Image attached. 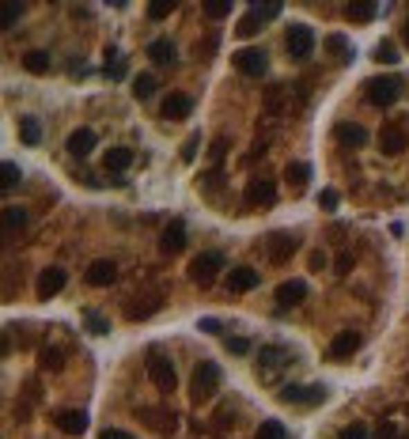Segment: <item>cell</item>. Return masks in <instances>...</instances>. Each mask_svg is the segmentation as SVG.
I'll use <instances>...</instances> for the list:
<instances>
[{"label":"cell","mask_w":409,"mask_h":439,"mask_svg":"<svg viewBox=\"0 0 409 439\" xmlns=\"http://www.w3.org/2000/svg\"><path fill=\"white\" fill-rule=\"evenodd\" d=\"M364 95L372 106H394L398 95H402V80L398 76H372L364 84Z\"/></svg>","instance_id":"6da1fadb"},{"label":"cell","mask_w":409,"mask_h":439,"mask_svg":"<svg viewBox=\"0 0 409 439\" xmlns=\"http://www.w3.org/2000/svg\"><path fill=\"white\" fill-rule=\"evenodd\" d=\"M220 390V367L212 360H201L194 367V382H190V394H194V402H208V398Z\"/></svg>","instance_id":"7a4b0ae2"},{"label":"cell","mask_w":409,"mask_h":439,"mask_svg":"<svg viewBox=\"0 0 409 439\" xmlns=\"http://www.w3.org/2000/svg\"><path fill=\"white\" fill-rule=\"evenodd\" d=\"M284 50L292 61H307L311 53H315V30L307 27V23H292L284 35Z\"/></svg>","instance_id":"3957f363"},{"label":"cell","mask_w":409,"mask_h":439,"mask_svg":"<svg viewBox=\"0 0 409 439\" xmlns=\"http://www.w3.org/2000/svg\"><path fill=\"white\" fill-rule=\"evenodd\" d=\"M220 269H224V254L205 250V254H197V258L190 261V281L201 284V288H208V284H212L216 277H220Z\"/></svg>","instance_id":"277c9868"},{"label":"cell","mask_w":409,"mask_h":439,"mask_svg":"<svg viewBox=\"0 0 409 439\" xmlns=\"http://www.w3.org/2000/svg\"><path fill=\"white\" fill-rule=\"evenodd\" d=\"M277 398L284 405H318V402H326V386L322 382H311V386H296V382H288V386H280Z\"/></svg>","instance_id":"5b68a950"},{"label":"cell","mask_w":409,"mask_h":439,"mask_svg":"<svg viewBox=\"0 0 409 439\" xmlns=\"http://www.w3.org/2000/svg\"><path fill=\"white\" fill-rule=\"evenodd\" d=\"M231 61H235V68L243 76H266V68H269L266 50H258V46H246V50L231 53Z\"/></svg>","instance_id":"8992f818"},{"label":"cell","mask_w":409,"mask_h":439,"mask_svg":"<svg viewBox=\"0 0 409 439\" xmlns=\"http://www.w3.org/2000/svg\"><path fill=\"white\" fill-rule=\"evenodd\" d=\"M148 379L156 382L159 390H167V394H171V390L179 386V375H174V364H171V360H163L159 353H152V356H148Z\"/></svg>","instance_id":"52a82bcc"},{"label":"cell","mask_w":409,"mask_h":439,"mask_svg":"<svg viewBox=\"0 0 409 439\" xmlns=\"http://www.w3.org/2000/svg\"><path fill=\"white\" fill-rule=\"evenodd\" d=\"M65 284H69V273L61 265H50V269H42V273H38L35 292H38V299H50V295H57Z\"/></svg>","instance_id":"ba28073f"},{"label":"cell","mask_w":409,"mask_h":439,"mask_svg":"<svg viewBox=\"0 0 409 439\" xmlns=\"http://www.w3.org/2000/svg\"><path fill=\"white\" fill-rule=\"evenodd\" d=\"M296 246H300V239L296 235H288V231H273V235L266 239V254H269V261H288L296 254Z\"/></svg>","instance_id":"9c48e42d"},{"label":"cell","mask_w":409,"mask_h":439,"mask_svg":"<svg viewBox=\"0 0 409 439\" xmlns=\"http://www.w3.org/2000/svg\"><path fill=\"white\" fill-rule=\"evenodd\" d=\"M288 360H292V356H288L284 348H277V345L262 348V353H258V375H262V379H273V375H277Z\"/></svg>","instance_id":"30bf717a"},{"label":"cell","mask_w":409,"mask_h":439,"mask_svg":"<svg viewBox=\"0 0 409 439\" xmlns=\"http://www.w3.org/2000/svg\"><path fill=\"white\" fill-rule=\"evenodd\" d=\"M277 201V186H273V178H251L246 182V205H273Z\"/></svg>","instance_id":"8fae6325"},{"label":"cell","mask_w":409,"mask_h":439,"mask_svg":"<svg viewBox=\"0 0 409 439\" xmlns=\"http://www.w3.org/2000/svg\"><path fill=\"white\" fill-rule=\"evenodd\" d=\"M258 284H262V273L251 265H235L228 273V292H254Z\"/></svg>","instance_id":"7c38bea8"},{"label":"cell","mask_w":409,"mask_h":439,"mask_svg":"<svg viewBox=\"0 0 409 439\" xmlns=\"http://www.w3.org/2000/svg\"><path fill=\"white\" fill-rule=\"evenodd\" d=\"M159 250L163 254H179V250H186V223L182 220H171L163 227V239H159Z\"/></svg>","instance_id":"4fadbf2b"},{"label":"cell","mask_w":409,"mask_h":439,"mask_svg":"<svg viewBox=\"0 0 409 439\" xmlns=\"http://www.w3.org/2000/svg\"><path fill=\"white\" fill-rule=\"evenodd\" d=\"M84 277H87L91 288H110V284L118 281V265H114V261H91Z\"/></svg>","instance_id":"5bb4252c"},{"label":"cell","mask_w":409,"mask_h":439,"mask_svg":"<svg viewBox=\"0 0 409 439\" xmlns=\"http://www.w3.org/2000/svg\"><path fill=\"white\" fill-rule=\"evenodd\" d=\"M307 299V281H284L277 288V307L288 310V307H300V303Z\"/></svg>","instance_id":"9a60e30c"},{"label":"cell","mask_w":409,"mask_h":439,"mask_svg":"<svg viewBox=\"0 0 409 439\" xmlns=\"http://www.w3.org/2000/svg\"><path fill=\"white\" fill-rule=\"evenodd\" d=\"M356 348H360V333L356 330H341L338 337L330 341V360H349Z\"/></svg>","instance_id":"2e32d148"},{"label":"cell","mask_w":409,"mask_h":439,"mask_svg":"<svg viewBox=\"0 0 409 439\" xmlns=\"http://www.w3.org/2000/svg\"><path fill=\"white\" fill-rule=\"evenodd\" d=\"M190 110H194V99L182 95V91H174V95L163 99V118L167 122H182V118H190Z\"/></svg>","instance_id":"e0dca14e"},{"label":"cell","mask_w":409,"mask_h":439,"mask_svg":"<svg viewBox=\"0 0 409 439\" xmlns=\"http://www.w3.org/2000/svg\"><path fill=\"white\" fill-rule=\"evenodd\" d=\"M53 420H57V428L65 436H84L87 432V413L84 409H61Z\"/></svg>","instance_id":"ac0fdd59"},{"label":"cell","mask_w":409,"mask_h":439,"mask_svg":"<svg viewBox=\"0 0 409 439\" xmlns=\"http://www.w3.org/2000/svg\"><path fill=\"white\" fill-rule=\"evenodd\" d=\"M409 144V137H406V129L402 125H387V129L379 133V148H383V156H398Z\"/></svg>","instance_id":"d6986e66"},{"label":"cell","mask_w":409,"mask_h":439,"mask_svg":"<svg viewBox=\"0 0 409 439\" xmlns=\"http://www.w3.org/2000/svg\"><path fill=\"white\" fill-rule=\"evenodd\" d=\"M69 156H76V159H87V156H91V151H95V133L91 129H76V133H72V137H69Z\"/></svg>","instance_id":"ffe728a7"},{"label":"cell","mask_w":409,"mask_h":439,"mask_svg":"<svg viewBox=\"0 0 409 439\" xmlns=\"http://www.w3.org/2000/svg\"><path fill=\"white\" fill-rule=\"evenodd\" d=\"M148 57L156 61V65H174V61H179V50H174L171 38H156V42H148Z\"/></svg>","instance_id":"44dd1931"},{"label":"cell","mask_w":409,"mask_h":439,"mask_svg":"<svg viewBox=\"0 0 409 439\" xmlns=\"http://www.w3.org/2000/svg\"><path fill=\"white\" fill-rule=\"evenodd\" d=\"M334 137H338L341 144H352V148L367 144V129H364V125H352V122H341L338 129H334Z\"/></svg>","instance_id":"7402d4cb"},{"label":"cell","mask_w":409,"mask_h":439,"mask_svg":"<svg viewBox=\"0 0 409 439\" xmlns=\"http://www.w3.org/2000/svg\"><path fill=\"white\" fill-rule=\"evenodd\" d=\"M307 178H311L307 163H288L284 167V182L292 186V194H303V189H307Z\"/></svg>","instance_id":"603a6c76"},{"label":"cell","mask_w":409,"mask_h":439,"mask_svg":"<svg viewBox=\"0 0 409 439\" xmlns=\"http://www.w3.org/2000/svg\"><path fill=\"white\" fill-rule=\"evenodd\" d=\"M23 68H27L30 76H46V73H50V53H46V50L23 53Z\"/></svg>","instance_id":"cb8c5ba5"},{"label":"cell","mask_w":409,"mask_h":439,"mask_svg":"<svg viewBox=\"0 0 409 439\" xmlns=\"http://www.w3.org/2000/svg\"><path fill=\"white\" fill-rule=\"evenodd\" d=\"M19 140H23V144H27V148H35L38 144V140H42V122H38V118H19Z\"/></svg>","instance_id":"d4e9b609"},{"label":"cell","mask_w":409,"mask_h":439,"mask_svg":"<svg viewBox=\"0 0 409 439\" xmlns=\"http://www.w3.org/2000/svg\"><path fill=\"white\" fill-rule=\"evenodd\" d=\"M102 163H107V171H125V167L133 163V151L129 148H107V159H102Z\"/></svg>","instance_id":"484cf974"},{"label":"cell","mask_w":409,"mask_h":439,"mask_svg":"<svg viewBox=\"0 0 409 439\" xmlns=\"http://www.w3.org/2000/svg\"><path fill=\"white\" fill-rule=\"evenodd\" d=\"M156 87H159V84H156V76H152V73H140V76L133 80V95H136L140 102L152 99V95H156Z\"/></svg>","instance_id":"4316f807"},{"label":"cell","mask_w":409,"mask_h":439,"mask_svg":"<svg viewBox=\"0 0 409 439\" xmlns=\"http://www.w3.org/2000/svg\"><path fill=\"white\" fill-rule=\"evenodd\" d=\"M235 30H239V38H254V35L262 30V15L251 8V12H246L243 19H239V27H235Z\"/></svg>","instance_id":"83f0119b"},{"label":"cell","mask_w":409,"mask_h":439,"mask_svg":"<svg viewBox=\"0 0 409 439\" xmlns=\"http://www.w3.org/2000/svg\"><path fill=\"white\" fill-rule=\"evenodd\" d=\"M254 439H288V428L280 424V420H262Z\"/></svg>","instance_id":"f1b7e54d"},{"label":"cell","mask_w":409,"mask_h":439,"mask_svg":"<svg viewBox=\"0 0 409 439\" xmlns=\"http://www.w3.org/2000/svg\"><path fill=\"white\" fill-rule=\"evenodd\" d=\"M375 12H379L375 4H349V8H345V15H349L352 23H367V19H375Z\"/></svg>","instance_id":"f546056e"},{"label":"cell","mask_w":409,"mask_h":439,"mask_svg":"<svg viewBox=\"0 0 409 439\" xmlns=\"http://www.w3.org/2000/svg\"><path fill=\"white\" fill-rule=\"evenodd\" d=\"M38 356H42V360H38V364H42V371H61V367H65V356H61V348H42Z\"/></svg>","instance_id":"4dcf8cb0"},{"label":"cell","mask_w":409,"mask_h":439,"mask_svg":"<svg viewBox=\"0 0 409 439\" xmlns=\"http://www.w3.org/2000/svg\"><path fill=\"white\" fill-rule=\"evenodd\" d=\"M326 50H330L334 57L341 61V65L352 57V53H349V42H345V35H330V38H326Z\"/></svg>","instance_id":"1f68e13d"},{"label":"cell","mask_w":409,"mask_h":439,"mask_svg":"<svg viewBox=\"0 0 409 439\" xmlns=\"http://www.w3.org/2000/svg\"><path fill=\"white\" fill-rule=\"evenodd\" d=\"M23 223H27V209H19V205H8V209H4V227L15 231V227H23Z\"/></svg>","instance_id":"d6a6232c"},{"label":"cell","mask_w":409,"mask_h":439,"mask_svg":"<svg viewBox=\"0 0 409 439\" xmlns=\"http://www.w3.org/2000/svg\"><path fill=\"white\" fill-rule=\"evenodd\" d=\"M156 310H159V299H148V303H129V307H125V315L136 322V318H148V315H156Z\"/></svg>","instance_id":"836d02e7"},{"label":"cell","mask_w":409,"mask_h":439,"mask_svg":"<svg viewBox=\"0 0 409 439\" xmlns=\"http://www.w3.org/2000/svg\"><path fill=\"white\" fill-rule=\"evenodd\" d=\"M375 61H379V65H398V46L394 42H379L375 46Z\"/></svg>","instance_id":"e575fe53"},{"label":"cell","mask_w":409,"mask_h":439,"mask_svg":"<svg viewBox=\"0 0 409 439\" xmlns=\"http://www.w3.org/2000/svg\"><path fill=\"white\" fill-rule=\"evenodd\" d=\"M23 15V4H4V12H0V30H12L15 23H19Z\"/></svg>","instance_id":"d590c367"},{"label":"cell","mask_w":409,"mask_h":439,"mask_svg":"<svg viewBox=\"0 0 409 439\" xmlns=\"http://www.w3.org/2000/svg\"><path fill=\"white\" fill-rule=\"evenodd\" d=\"M0 174H4V178H0V186H4V189H12V186H15V182H19V178H23L19 163H12V159H8V163H4V167H0Z\"/></svg>","instance_id":"8d00e7d4"},{"label":"cell","mask_w":409,"mask_h":439,"mask_svg":"<svg viewBox=\"0 0 409 439\" xmlns=\"http://www.w3.org/2000/svg\"><path fill=\"white\" fill-rule=\"evenodd\" d=\"M224 156H228V137H216L212 148H208V159H212V171H220Z\"/></svg>","instance_id":"74e56055"},{"label":"cell","mask_w":409,"mask_h":439,"mask_svg":"<svg viewBox=\"0 0 409 439\" xmlns=\"http://www.w3.org/2000/svg\"><path fill=\"white\" fill-rule=\"evenodd\" d=\"M107 76H110V80H122V76H125V61L118 57L114 50H107Z\"/></svg>","instance_id":"f35d334b"},{"label":"cell","mask_w":409,"mask_h":439,"mask_svg":"<svg viewBox=\"0 0 409 439\" xmlns=\"http://www.w3.org/2000/svg\"><path fill=\"white\" fill-rule=\"evenodd\" d=\"M205 15H212V19H224V15H231V0H208V4H205Z\"/></svg>","instance_id":"ab89813d"},{"label":"cell","mask_w":409,"mask_h":439,"mask_svg":"<svg viewBox=\"0 0 409 439\" xmlns=\"http://www.w3.org/2000/svg\"><path fill=\"white\" fill-rule=\"evenodd\" d=\"M224 345H228V353H235V356H246V353H251V341H246V337H228Z\"/></svg>","instance_id":"60d3db41"},{"label":"cell","mask_w":409,"mask_h":439,"mask_svg":"<svg viewBox=\"0 0 409 439\" xmlns=\"http://www.w3.org/2000/svg\"><path fill=\"white\" fill-rule=\"evenodd\" d=\"M338 201H341V197H338V189H322V194H318V209H326V212H330V209H338Z\"/></svg>","instance_id":"b9f144b4"},{"label":"cell","mask_w":409,"mask_h":439,"mask_svg":"<svg viewBox=\"0 0 409 439\" xmlns=\"http://www.w3.org/2000/svg\"><path fill=\"white\" fill-rule=\"evenodd\" d=\"M197 144H201V137H190L186 144H182V163H194L197 159Z\"/></svg>","instance_id":"7bdbcfd3"},{"label":"cell","mask_w":409,"mask_h":439,"mask_svg":"<svg viewBox=\"0 0 409 439\" xmlns=\"http://www.w3.org/2000/svg\"><path fill=\"white\" fill-rule=\"evenodd\" d=\"M174 12V4H148V19H167V15H171Z\"/></svg>","instance_id":"ee69618b"},{"label":"cell","mask_w":409,"mask_h":439,"mask_svg":"<svg viewBox=\"0 0 409 439\" xmlns=\"http://www.w3.org/2000/svg\"><path fill=\"white\" fill-rule=\"evenodd\" d=\"M341 439H372V436H367L364 424H349V428H341Z\"/></svg>","instance_id":"f6af8a7d"},{"label":"cell","mask_w":409,"mask_h":439,"mask_svg":"<svg viewBox=\"0 0 409 439\" xmlns=\"http://www.w3.org/2000/svg\"><path fill=\"white\" fill-rule=\"evenodd\" d=\"M87 330H91V333H95V337H102V333H107V330H110V326H107V322H102V318H99V315H87Z\"/></svg>","instance_id":"bcb514c9"},{"label":"cell","mask_w":409,"mask_h":439,"mask_svg":"<svg viewBox=\"0 0 409 439\" xmlns=\"http://www.w3.org/2000/svg\"><path fill=\"white\" fill-rule=\"evenodd\" d=\"M254 12H258L262 19H273V15H280V4H254Z\"/></svg>","instance_id":"7dc6e473"},{"label":"cell","mask_w":409,"mask_h":439,"mask_svg":"<svg viewBox=\"0 0 409 439\" xmlns=\"http://www.w3.org/2000/svg\"><path fill=\"white\" fill-rule=\"evenodd\" d=\"M99 439H133L129 432H122V428H102Z\"/></svg>","instance_id":"c3c4849f"},{"label":"cell","mask_w":409,"mask_h":439,"mask_svg":"<svg viewBox=\"0 0 409 439\" xmlns=\"http://www.w3.org/2000/svg\"><path fill=\"white\" fill-rule=\"evenodd\" d=\"M334 265H338V273L345 277V273L352 269V254H338V261H334Z\"/></svg>","instance_id":"681fc988"},{"label":"cell","mask_w":409,"mask_h":439,"mask_svg":"<svg viewBox=\"0 0 409 439\" xmlns=\"http://www.w3.org/2000/svg\"><path fill=\"white\" fill-rule=\"evenodd\" d=\"M197 330H205V333H220V322H216V318H201V322H197Z\"/></svg>","instance_id":"f907efd6"},{"label":"cell","mask_w":409,"mask_h":439,"mask_svg":"<svg viewBox=\"0 0 409 439\" xmlns=\"http://www.w3.org/2000/svg\"><path fill=\"white\" fill-rule=\"evenodd\" d=\"M311 269H318V273H322V269H326V254H311Z\"/></svg>","instance_id":"816d5d0a"},{"label":"cell","mask_w":409,"mask_h":439,"mask_svg":"<svg viewBox=\"0 0 409 439\" xmlns=\"http://www.w3.org/2000/svg\"><path fill=\"white\" fill-rule=\"evenodd\" d=\"M379 439H398V428L394 424H383L379 428Z\"/></svg>","instance_id":"f5cc1de1"},{"label":"cell","mask_w":409,"mask_h":439,"mask_svg":"<svg viewBox=\"0 0 409 439\" xmlns=\"http://www.w3.org/2000/svg\"><path fill=\"white\" fill-rule=\"evenodd\" d=\"M402 38H406V46H409V23H406V30H402Z\"/></svg>","instance_id":"db71d44e"}]
</instances>
